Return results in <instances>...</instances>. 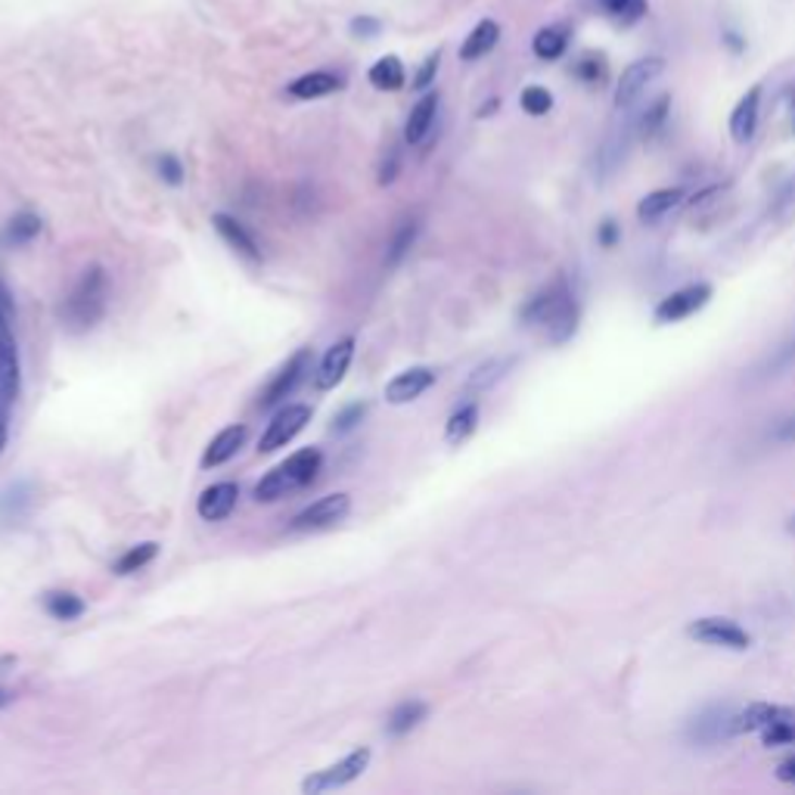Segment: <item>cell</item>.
Listing matches in <instances>:
<instances>
[{
  "instance_id": "cell-1",
  "label": "cell",
  "mask_w": 795,
  "mask_h": 795,
  "mask_svg": "<svg viewBox=\"0 0 795 795\" xmlns=\"http://www.w3.org/2000/svg\"><path fill=\"white\" fill-rule=\"evenodd\" d=\"M522 320L529 327H544L551 342H566L578 330V302L566 280H553L522 308Z\"/></svg>"
},
{
  "instance_id": "cell-2",
  "label": "cell",
  "mask_w": 795,
  "mask_h": 795,
  "mask_svg": "<svg viewBox=\"0 0 795 795\" xmlns=\"http://www.w3.org/2000/svg\"><path fill=\"white\" fill-rule=\"evenodd\" d=\"M106 295H110V280H106V270L100 265L88 267L81 274V280L75 283V289L68 292V299L60 308V317L72 332L90 330L103 311H106Z\"/></svg>"
},
{
  "instance_id": "cell-3",
  "label": "cell",
  "mask_w": 795,
  "mask_h": 795,
  "mask_svg": "<svg viewBox=\"0 0 795 795\" xmlns=\"http://www.w3.org/2000/svg\"><path fill=\"white\" fill-rule=\"evenodd\" d=\"M320 464H324V457H320L317 447H302V451H295L292 457H287L283 464L274 466L265 479L255 485V497H258L262 504H270V501H280V497H287V494L299 491V488L311 485V482L317 479V472H320Z\"/></svg>"
},
{
  "instance_id": "cell-4",
  "label": "cell",
  "mask_w": 795,
  "mask_h": 795,
  "mask_svg": "<svg viewBox=\"0 0 795 795\" xmlns=\"http://www.w3.org/2000/svg\"><path fill=\"white\" fill-rule=\"evenodd\" d=\"M367 765H370V749L349 752L342 761H336V765H330V768L314 771L311 777H305V780H302V793L320 795V793H330V790H342V786L354 783L361 773L367 771Z\"/></svg>"
},
{
  "instance_id": "cell-5",
  "label": "cell",
  "mask_w": 795,
  "mask_h": 795,
  "mask_svg": "<svg viewBox=\"0 0 795 795\" xmlns=\"http://www.w3.org/2000/svg\"><path fill=\"white\" fill-rule=\"evenodd\" d=\"M10 320H13V314L0 308V417L7 411V404L20 395V349H16Z\"/></svg>"
},
{
  "instance_id": "cell-6",
  "label": "cell",
  "mask_w": 795,
  "mask_h": 795,
  "mask_svg": "<svg viewBox=\"0 0 795 795\" xmlns=\"http://www.w3.org/2000/svg\"><path fill=\"white\" fill-rule=\"evenodd\" d=\"M665 72V60L662 56H643L638 63H631V66L621 72L619 78V88H616V106L619 110H631L638 100H641V93L653 81H659Z\"/></svg>"
},
{
  "instance_id": "cell-7",
  "label": "cell",
  "mask_w": 795,
  "mask_h": 795,
  "mask_svg": "<svg viewBox=\"0 0 795 795\" xmlns=\"http://www.w3.org/2000/svg\"><path fill=\"white\" fill-rule=\"evenodd\" d=\"M690 638H696L699 643H708V646H724V649H733V653H746L752 646L749 631H743L736 621L721 619V616H708V619H696L690 628H686Z\"/></svg>"
},
{
  "instance_id": "cell-8",
  "label": "cell",
  "mask_w": 795,
  "mask_h": 795,
  "mask_svg": "<svg viewBox=\"0 0 795 795\" xmlns=\"http://www.w3.org/2000/svg\"><path fill=\"white\" fill-rule=\"evenodd\" d=\"M311 422V407L308 404H287L274 420L267 422L265 436L258 442V451L262 454H274L277 447H287L305 426Z\"/></svg>"
},
{
  "instance_id": "cell-9",
  "label": "cell",
  "mask_w": 795,
  "mask_h": 795,
  "mask_svg": "<svg viewBox=\"0 0 795 795\" xmlns=\"http://www.w3.org/2000/svg\"><path fill=\"white\" fill-rule=\"evenodd\" d=\"M352 509V497L349 494H327L320 501H314L305 507L295 519H292V531H311V529H330L336 522H342Z\"/></svg>"
},
{
  "instance_id": "cell-10",
  "label": "cell",
  "mask_w": 795,
  "mask_h": 795,
  "mask_svg": "<svg viewBox=\"0 0 795 795\" xmlns=\"http://www.w3.org/2000/svg\"><path fill=\"white\" fill-rule=\"evenodd\" d=\"M708 299H711V287L708 283H690V287L671 292L668 299L659 302L656 308V324H681L690 314H696L699 308H706Z\"/></svg>"
},
{
  "instance_id": "cell-11",
  "label": "cell",
  "mask_w": 795,
  "mask_h": 795,
  "mask_svg": "<svg viewBox=\"0 0 795 795\" xmlns=\"http://www.w3.org/2000/svg\"><path fill=\"white\" fill-rule=\"evenodd\" d=\"M780 721H795V708L773 706V703H752L740 715L730 718V733L733 736H740V733H761L765 728L780 724Z\"/></svg>"
},
{
  "instance_id": "cell-12",
  "label": "cell",
  "mask_w": 795,
  "mask_h": 795,
  "mask_svg": "<svg viewBox=\"0 0 795 795\" xmlns=\"http://www.w3.org/2000/svg\"><path fill=\"white\" fill-rule=\"evenodd\" d=\"M308 370H311V349H302V352L292 354L287 361V367L274 376V382L265 389V395L258 398V407H274V404H280L283 398L292 395Z\"/></svg>"
},
{
  "instance_id": "cell-13",
  "label": "cell",
  "mask_w": 795,
  "mask_h": 795,
  "mask_svg": "<svg viewBox=\"0 0 795 795\" xmlns=\"http://www.w3.org/2000/svg\"><path fill=\"white\" fill-rule=\"evenodd\" d=\"M352 357H354V339L352 336H345L342 342H336L330 352L324 354V361H320V367H317V376H314V386H317L320 392L336 389V386L342 382L345 370H349Z\"/></svg>"
},
{
  "instance_id": "cell-14",
  "label": "cell",
  "mask_w": 795,
  "mask_h": 795,
  "mask_svg": "<svg viewBox=\"0 0 795 795\" xmlns=\"http://www.w3.org/2000/svg\"><path fill=\"white\" fill-rule=\"evenodd\" d=\"M436 386V370L432 367H411L404 374H398L389 386H386V401L389 404H407L414 398H420L426 389Z\"/></svg>"
},
{
  "instance_id": "cell-15",
  "label": "cell",
  "mask_w": 795,
  "mask_h": 795,
  "mask_svg": "<svg viewBox=\"0 0 795 795\" xmlns=\"http://www.w3.org/2000/svg\"><path fill=\"white\" fill-rule=\"evenodd\" d=\"M237 501H240V488L234 482H218L199 494L197 509L205 522H224L237 509Z\"/></svg>"
},
{
  "instance_id": "cell-16",
  "label": "cell",
  "mask_w": 795,
  "mask_h": 795,
  "mask_svg": "<svg viewBox=\"0 0 795 795\" xmlns=\"http://www.w3.org/2000/svg\"><path fill=\"white\" fill-rule=\"evenodd\" d=\"M758 110H761V85L749 88V93L730 112V137L736 143H749L758 128Z\"/></svg>"
},
{
  "instance_id": "cell-17",
  "label": "cell",
  "mask_w": 795,
  "mask_h": 795,
  "mask_svg": "<svg viewBox=\"0 0 795 795\" xmlns=\"http://www.w3.org/2000/svg\"><path fill=\"white\" fill-rule=\"evenodd\" d=\"M245 426H227L222 429L212 444L205 447V454H202V469H215V466L227 464L230 457H237V451L245 444Z\"/></svg>"
},
{
  "instance_id": "cell-18",
  "label": "cell",
  "mask_w": 795,
  "mask_h": 795,
  "mask_svg": "<svg viewBox=\"0 0 795 795\" xmlns=\"http://www.w3.org/2000/svg\"><path fill=\"white\" fill-rule=\"evenodd\" d=\"M342 88V75L336 72H308L302 78H295L287 88L289 97L295 100H320V97H330Z\"/></svg>"
},
{
  "instance_id": "cell-19",
  "label": "cell",
  "mask_w": 795,
  "mask_h": 795,
  "mask_svg": "<svg viewBox=\"0 0 795 795\" xmlns=\"http://www.w3.org/2000/svg\"><path fill=\"white\" fill-rule=\"evenodd\" d=\"M497 41H501V25L491 23V20H482V23L466 35L464 47H460V60L464 63L482 60L485 53H491L497 47Z\"/></svg>"
},
{
  "instance_id": "cell-20",
  "label": "cell",
  "mask_w": 795,
  "mask_h": 795,
  "mask_svg": "<svg viewBox=\"0 0 795 795\" xmlns=\"http://www.w3.org/2000/svg\"><path fill=\"white\" fill-rule=\"evenodd\" d=\"M212 224H215V230L224 237V243L234 245V249H237L240 255H245L249 262H258V258H262V252H258L255 240L249 237V230H245L237 218H230V215H215Z\"/></svg>"
},
{
  "instance_id": "cell-21",
  "label": "cell",
  "mask_w": 795,
  "mask_h": 795,
  "mask_svg": "<svg viewBox=\"0 0 795 795\" xmlns=\"http://www.w3.org/2000/svg\"><path fill=\"white\" fill-rule=\"evenodd\" d=\"M681 199H684V190H681V187L653 190L649 197L641 199V205H638V218H641L643 224H656L662 215H668L674 205H681Z\"/></svg>"
},
{
  "instance_id": "cell-22",
  "label": "cell",
  "mask_w": 795,
  "mask_h": 795,
  "mask_svg": "<svg viewBox=\"0 0 795 795\" xmlns=\"http://www.w3.org/2000/svg\"><path fill=\"white\" fill-rule=\"evenodd\" d=\"M436 112H439V93H426L420 103L411 110V118H407V128H404V137L407 143H420L422 137L429 134V128L436 125Z\"/></svg>"
},
{
  "instance_id": "cell-23",
  "label": "cell",
  "mask_w": 795,
  "mask_h": 795,
  "mask_svg": "<svg viewBox=\"0 0 795 795\" xmlns=\"http://www.w3.org/2000/svg\"><path fill=\"white\" fill-rule=\"evenodd\" d=\"M730 718L728 708H711L708 715H703L696 724H693V736L699 740V743H718V740H724V736H733L730 733Z\"/></svg>"
},
{
  "instance_id": "cell-24",
  "label": "cell",
  "mask_w": 795,
  "mask_h": 795,
  "mask_svg": "<svg viewBox=\"0 0 795 795\" xmlns=\"http://www.w3.org/2000/svg\"><path fill=\"white\" fill-rule=\"evenodd\" d=\"M367 78L379 90H398L404 88V66H401L398 56H382V60H376L374 66H370Z\"/></svg>"
},
{
  "instance_id": "cell-25",
  "label": "cell",
  "mask_w": 795,
  "mask_h": 795,
  "mask_svg": "<svg viewBox=\"0 0 795 795\" xmlns=\"http://www.w3.org/2000/svg\"><path fill=\"white\" fill-rule=\"evenodd\" d=\"M476 422H479V404H464L460 411H454L451 420H447V429H444L447 444L466 442L476 432Z\"/></svg>"
},
{
  "instance_id": "cell-26",
  "label": "cell",
  "mask_w": 795,
  "mask_h": 795,
  "mask_svg": "<svg viewBox=\"0 0 795 795\" xmlns=\"http://www.w3.org/2000/svg\"><path fill=\"white\" fill-rule=\"evenodd\" d=\"M566 47H569V38H566V31L563 28H541L538 35H534V41H531V50H534V56L538 60H559L563 53H566Z\"/></svg>"
},
{
  "instance_id": "cell-27",
  "label": "cell",
  "mask_w": 795,
  "mask_h": 795,
  "mask_svg": "<svg viewBox=\"0 0 795 795\" xmlns=\"http://www.w3.org/2000/svg\"><path fill=\"white\" fill-rule=\"evenodd\" d=\"M426 703H417V699H411V703H401V706L389 715V733L392 736H404V733H411V730L420 724L422 718H426Z\"/></svg>"
},
{
  "instance_id": "cell-28",
  "label": "cell",
  "mask_w": 795,
  "mask_h": 795,
  "mask_svg": "<svg viewBox=\"0 0 795 795\" xmlns=\"http://www.w3.org/2000/svg\"><path fill=\"white\" fill-rule=\"evenodd\" d=\"M45 609L56 621H72L85 613V600H81V596L68 594V591H53V594L45 596Z\"/></svg>"
},
{
  "instance_id": "cell-29",
  "label": "cell",
  "mask_w": 795,
  "mask_h": 795,
  "mask_svg": "<svg viewBox=\"0 0 795 795\" xmlns=\"http://www.w3.org/2000/svg\"><path fill=\"white\" fill-rule=\"evenodd\" d=\"M38 234H41V218H38V215H31V212H23V215H16V218L10 222L7 234H3V240L13 245H23V243H31Z\"/></svg>"
},
{
  "instance_id": "cell-30",
  "label": "cell",
  "mask_w": 795,
  "mask_h": 795,
  "mask_svg": "<svg viewBox=\"0 0 795 795\" xmlns=\"http://www.w3.org/2000/svg\"><path fill=\"white\" fill-rule=\"evenodd\" d=\"M155 553H159V544L153 541H147V544H137L131 551L125 553L118 563H115V575H134L140 572L143 566H150L155 559Z\"/></svg>"
},
{
  "instance_id": "cell-31",
  "label": "cell",
  "mask_w": 795,
  "mask_h": 795,
  "mask_svg": "<svg viewBox=\"0 0 795 795\" xmlns=\"http://www.w3.org/2000/svg\"><path fill=\"white\" fill-rule=\"evenodd\" d=\"M668 110H671V97H659L649 110L643 112L641 115V125H638V131H641V137H656V134L662 131L665 128V122H668Z\"/></svg>"
},
{
  "instance_id": "cell-32",
  "label": "cell",
  "mask_w": 795,
  "mask_h": 795,
  "mask_svg": "<svg viewBox=\"0 0 795 795\" xmlns=\"http://www.w3.org/2000/svg\"><path fill=\"white\" fill-rule=\"evenodd\" d=\"M606 16H616L621 23H638L646 13V0H596Z\"/></svg>"
},
{
  "instance_id": "cell-33",
  "label": "cell",
  "mask_w": 795,
  "mask_h": 795,
  "mask_svg": "<svg viewBox=\"0 0 795 795\" xmlns=\"http://www.w3.org/2000/svg\"><path fill=\"white\" fill-rule=\"evenodd\" d=\"M414 240H417V224L404 222L401 227H398L395 240L389 243V255H386V265L395 267L398 262H401V258L407 255V249L414 245Z\"/></svg>"
},
{
  "instance_id": "cell-34",
  "label": "cell",
  "mask_w": 795,
  "mask_h": 795,
  "mask_svg": "<svg viewBox=\"0 0 795 795\" xmlns=\"http://www.w3.org/2000/svg\"><path fill=\"white\" fill-rule=\"evenodd\" d=\"M519 103L529 115H547L553 110V93L547 88H541V85H531V88L522 90Z\"/></svg>"
},
{
  "instance_id": "cell-35",
  "label": "cell",
  "mask_w": 795,
  "mask_h": 795,
  "mask_svg": "<svg viewBox=\"0 0 795 795\" xmlns=\"http://www.w3.org/2000/svg\"><path fill=\"white\" fill-rule=\"evenodd\" d=\"M790 743H795V721H780V724L761 730V746H768V749L790 746Z\"/></svg>"
},
{
  "instance_id": "cell-36",
  "label": "cell",
  "mask_w": 795,
  "mask_h": 795,
  "mask_svg": "<svg viewBox=\"0 0 795 795\" xmlns=\"http://www.w3.org/2000/svg\"><path fill=\"white\" fill-rule=\"evenodd\" d=\"M509 367V361H491V364H485V367H479L476 374H472V379H469V389L476 392V389H488L491 382H497L501 376H504V370Z\"/></svg>"
},
{
  "instance_id": "cell-37",
  "label": "cell",
  "mask_w": 795,
  "mask_h": 795,
  "mask_svg": "<svg viewBox=\"0 0 795 795\" xmlns=\"http://www.w3.org/2000/svg\"><path fill=\"white\" fill-rule=\"evenodd\" d=\"M575 75H578L581 81H588V85H596V81H603V75H606V63H603L600 56H584V60L575 63Z\"/></svg>"
},
{
  "instance_id": "cell-38",
  "label": "cell",
  "mask_w": 795,
  "mask_h": 795,
  "mask_svg": "<svg viewBox=\"0 0 795 795\" xmlns=\"http://www.w3.org/2000/svg\"><path fill=\"white\" fill-rule=\"evenodd\" d=\"M159 172H162V177L168 180V184H180L184 180V168H180V162H177L175 155H162L159 159Z\"/></svg>"
},
{
  "instance_id": "cell-39",
  "label": "cell",
  "mask_w": 795,
  "mask_h": 795,
  "mask_svg": "<svg viewBox=\"0 0 795 795\" xmlns=\"http://www.w3.org/2000/svg\"><path fill=\"white\" fill-rule=\"evenodd\" d=\"M439 60H442V56H439V50H436V53H432V56H429V60H426V63H422V68H420V75H417V81H414V88H429V85H432V78H436V72H439Z\"/></svg>"
},
{
  "instance_id": "cell-40",
  "label": "cell",
  "mask_w": 795,
  "mask_h": 795,
  "mask_svg": "<svg viewBox=\"0 0 795 795\" xmlns=\"http://www.w3.org/2000/svg\"><path fill=\"white\" fill-rule=\"evenodd\" d=\"M361 417H364V404H352L339 420H336V426H332V432H349L352 429L354 422H361Z\"/></svg>"
},
{
  "instance_id": "cell-41",
  "label": "cell",
  "mask_w": 795,
  "mask_h": 795,
  "mask_svg": "<svg viewBox=\"0 0 795 795\" xmlns=\"http://www.w3.org/2000/svg\"><path fill=\"white\" fill-rule=\"evenodd\" d=\"M596 240L603 249H613V245L619 243V224L616 222H603L600 224V234H596Z\"/></svg>"
},
{
  "instance_id": "cell-42",
  "label": "cell",
  "mask_w": 795,
  "mask_h": 795,
  "mask_svg": "<svg viewBox=\"0 0 795 795\" xmlns=\"http://www.w3.org/2000/svg\"><path fill=\"white\" fill-rule=\"evenodd\" d=\"M777 777H780L783 783H795V758H786V761H780V768H777Z\"/></svg>"
},
{
  "instance_id": "cell-43",
  "label": "cell",
  "mask_w": 795,
  "mask_h": 795,
  "mask_svg": "<svg viewBox=\"0 0 795 795\" xmlns=\"http://www.w3.org/2000/svg\"><path fill=\"white\" fill-rule=\"evenodd\" d=\"M352 31H357V35H376V31H379V23H370V20H354Z\"/></svg>"
},
{
  "instance_id": "cell-44",
  "label": "cell",
  "mask_w": 795,
  "mask_h": 795,
  "mask_svg": "<svg viewBox=\"0 0 795 795\" xmlns=\"http://www.w3.org/2000/svg\"><path fill=\"white\" fill-rule=\"evenodd\" d=\"M777 439H786V442H795V420H786L780 429H777Z\"/></svg>"
},
{
  "instance_id": "cell-45",
  "label": "cell",
  "mask_w": 795,
  "mask_h": 795,
  "mask_svg": "<svg viewBox=\"0 0 795 795\" xmlns=\"http://www.w3.org/2000/svg\"><path fill=\"white\" fill-rule=\"evenodd\" d=\"M724 41H728V45L736 50V53L743 50V41H740V35H733V31H728V38H724Z\"/></svg>"
},
{
  "instance_id": "cell-46",
  "label": "cell",
  "mask_w": 795,
  "mask_h": 795,
  "mask_svg": "<svg viewBox=\"0 0 795 795\" xmlns=\"http://www.w3.org/2000/svg\"><path fill=\"white\" fill-rule=\"evenodd\" d=\"M786 103H790V122H793V131H795V88H790V97H786Z\"/></svg>"
},
{
  "instance_id": "cell-47",
  "label": "cell",
  "mask_w": 795,
  "mask_h": 795,
  "mask_svg": "<svg viewBox=\"0 0 795 795\" xmlns=\"http://www.w3.org/2000/svg\"><path fill=\"white\" fill-rule=\"evenodd\" d=\"M3 447H7V420L0 417V454H3Z\"/></svg>"
},
{
  "instance_id": "cell-48",
  "label": "cell",
  "mask_w": 795,
  "mask_h": 795,
  "mask_svg": "<svg viewBox=\"0 0 795 795\" xmlns=\"http://www.w3.org/2000/svg\"><path fill=\"white\" fill-rule=\"evenodd\" d=\"M10 703H13V696H10V693H7V690H0V708H3V706H10Z\"/></svg>"
},
{
  "instance_id": "cell-49",
  "label": "cell",
  "mask_w": 795,
  "mask_h": 795,
  "mask_svg": "<svg viewBox=\"0 0 795 795\" xmlns=\"http://www.w3.org/2000/svg\"><path fill=\"white\" fill-rule=\"evenodd\" d=\"M790 531H793V534H795V516H793V519H790Z\"/></svg>"
}]
</instances>
